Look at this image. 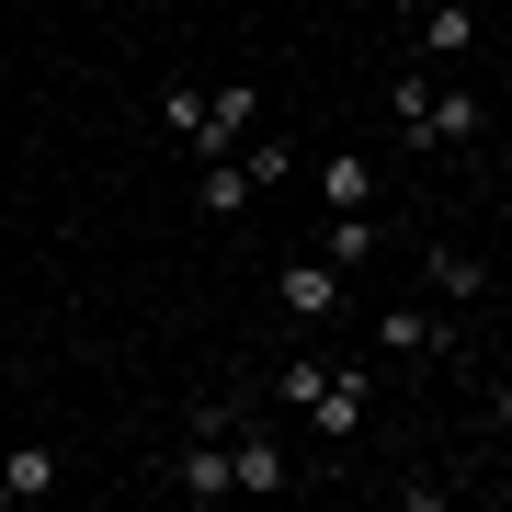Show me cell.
<instances>
[{
	"label": "cell",
	"instance_id": "5b68a950",
	"mask_svg": "<svg viewBox=\"0 0 512 512\" xmlns=\"http://www.w3.org/2000/svg\"><path fill=\"white\" fill-rule=\"evenodd\" d=\"M274 308L296 330H330V319L353 308V274H342V262H274Z\"/></svg>",
	"mask_w": 512,
	"mask_h": 512
},
{
	"label": "cell",
	"instance_id": "6da1fadb",
	"mask_svg": "<svg viewBox=\"0 0 512 512\" xmlns=\"http://www.w3.org/2000/svg\"><path fill=\"white\" fill-rule=\"evenodd\" d=\"M387 114H399V148H478L490 137V103L467 92V69H399Z\"/></svg>",
	"mask_w": 512,
	"mask_h": 512
},
{
	"label": "cell",
	"instance_id": "5bb4252c",
	"mask_svg": "<svg viewBox=\"0 0 512 512\" xmlns=\"http://www.w3.org/2000/svg\"><path fill=\"white\" fill-rule=\"evenodd\" d=\"M319 387H330V353H285L274 365V410H308Z\"/></svg>",
	"mask_w": 512,
	"mask_h": 512
},
{
	"label": "cell",
	"instance_id": "9a60e30c",
	"mask_svg": "<svg viewBox=\"0 0 512 512\" xmlns=\"http://www.w3.org/2000/svg\"><path fill=\"white\" fill-rule=\"evenodd\" d=\"M490 421H501V433H512V376H501V387H490Z\"/></svg>",
	"mask_w": 512,
	"mask_h": 512
},
{
	"label": "cell",
	"instance_id": "277c9868",
	"mask_svg": "<svg viewBox=\"0 0 512 512\" xmlns=\"http://www.w3.org/2000/svg\"><path fill=\"white\" fill-rule=\"evenodd\" d=\"M217 433H228V478L251 501H274V490H296V456L274 444V421H239V410H217Z\"/></svg>",
	"mask_w": 512,
	"mask_h": 512
},
{
	"label": "cell",
	"instance_id": "9c48e42d",
	"mask_svg": "<svg viewBox=\"0 0 512 512\" xmlns=\"http://www.w3.org/2000/svg\"><path fill=\"white\" fill-rule=\"evenodd\" d=\"M160 478H171V490H183V501H228V490H239V478H228V433H217V421H205V433H194V444H183V456H171Z\"/></svg>",
	"mask_w": 512,
	"mask_h": 512
},
{
	"label": "cell",
	"instance_id": "ba28073f",
	"mask_svg": "<svg viewBox=\"0 0 512 512\" xmlns=\"http://www.w3.org/2000/svg\"><path fill=\"white\" fill-rule=\"evenodd\" d=\"M57 490H69V456H57L46 433L0 444V501H57Z\"/></svg>",
	"mask_w": 512,
	"mask_h": 512
},
{
	"label": "cell",
	"instance_id": "3957f363",
	"mask_svg": "<svg viewBox=\"0 0 512 512\" xmlns=\"http://www.w3.org/2000/svg\"><path fill=\"white\" fill-rule=\"evenodd\" d=\"M251 126H262V92H251V80H217V92L171 80V92H160V137L183 148V160H228Z\"/></svg>",
	"mask_w": 512,
	"mask_h": 512
},
{
	"label": "cell",
	"instance_id": "2e32d148",
	"mask_svg": "<svg viewBox=\"0 0 512 512\" xmlns=\"http://www.w3.org/2000/svg\"><path fill=\"white\" fill-rule=\"evenodd\" d=\"M387 12H410V23H421V12H433V0H387Z\"/></svg>",
	"mask_w": 512,
	"mask_h": 512
},
{
	"label": "cell",
	"instance_id": "7a4b0ae2",
	"mask_svg": "<svg viewBox=\"0 0 512 512\" xmlns=\"http://www.w3.org/2000/svg\"><path fill=\"white\" fill-rule=\"evenodd\" d=\"M285 171H296L285 126H251V137L228 148V160H194V205H205L217 228H239V217H251L262 194H285Z\"/></svg>",
	"mask_w": 512,
	"mask_h": 512
},
{
	"label": "cell",
	"instance_id": "30bf717a",
	"mask_svg": "<svg viewBox=\"0 0 512 512\" xmlns=\"http://www.w3.org/2000/svg\"><path fill=\"white\" fill-rule=\"evenodd\" d=\"M421 285H433L444 308H478V296H490V262L456 251V239H421Z\"/></svg>",
	"mask_w": 512,
	"mask_h": 512
},
{
	"label": "cell",
	"instance_id": "4fadbf2b",
	"mask_svg": "<svg viewBox=\"0 0 512 512\" xmlns=\"http://www.w3.org/2000/svg\"><path fill=\"white\" fill-rule=\"evenodd\" d=\"M319 194H330V205H376V171H365V148H330V160H319Z\"/></svg>",
	"mask_w": 512,
	"mask_h": 512
},
{
	"label": "cell",
	"instance_id": "8fae6325",
	"mask_svg": "<svg viewBox=\"0 0 512 512\" xmlns=\"http://www.w3.org/2000/svg\"><path fill=\"white\" fill-rule=\"evenodd\" d=\"M376 251H387V217H376V205H330V239H319V262H342V274H365Z\"/></svg>",
	"mask_w": 512,
	"mask_h": 512
},
{
	"label": "cell",
	"instance_id": "52a82bcc",
	"mask_svg": "<svg viewBox=\"0 0 512 512\" xmlns=\"http://www.w3.org/2000/svg\"><path fill=\"white\" fill-rule=\"evenodd\" d=\"M444 342H456V319H444V308H410V296H399V308H376V353H387V365H433Z\"/></svg>",
	"mask_w": 512,
	"mask_h": 512
},
{
	"label": "cell",
	"instance_id": "e0dca14e",
	"mask_svg": "<svg viewBox=\"0 0 512 512\" xmlns=\"http://www.w3.org/2000/svg\"><path fill=\"white\" fill-rule=\"evenodd\" d=\"M433 12H478V0H433Z\"/></svg>",
	"mask_w": 512,
	"mask_h": 512
},
{
	"label": "cell",
	"instance_id": "7c38bea8",
	"mask_svg": "<svg viewBox=\"0 0 512 512\" xmlns=\"http://www.w3.org/2000/svg\"><path fill=\"white\" fill-rule=\"evenodd\" d=\"M478 46V12H421V69H467Z\"/></svg>",
	"mask_w": 512,
	"mask_h": 512
},
{
	"label": "cell",
	"instance_id": "8992f818",
	"mask_svg": "<svg viewBox=\"0 0 512 512\" xmlns=\"http://www.w3.org/2000/svg\"><path fill=\"white\" fill-rule=\"evenodd\" d=\"M365 421H376V376H365V365H330V387L308 399V433L330 444V456H342V444L365 433Z\"/></svg>",
	"mask_w": 512,
	"mask_h": 512
}]
</instances>
